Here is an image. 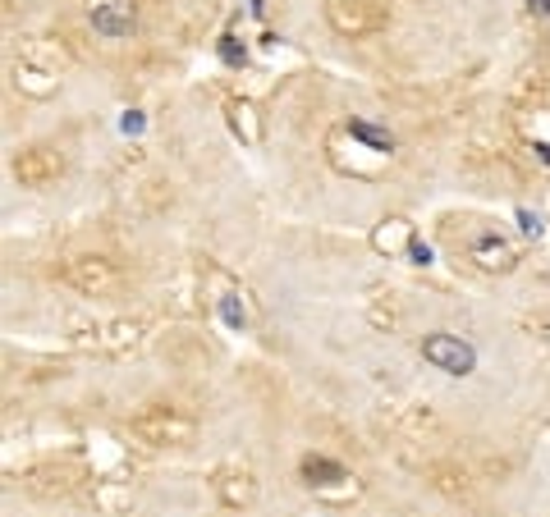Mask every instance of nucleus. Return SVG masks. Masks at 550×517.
<instances>
[{
    "mask_svg": "<svg viewBox=\"0 0 550 517\" xmlns=\"http://www.w3.org/2000/svg\"><path fill=\"white\" fill-rule=\"evenodd\" d=\"M129 430L138 435V440H147V445H161V449H179V445H188L193 440V417L188 412H179V408H166V403H151V408H142L133 421H129Z\"/></svg>",
    "mask_w": 550,
    "mask_h": 517,
    "instance_id": "f257e3e1",
    "label": "nucleus"
},
{
    "mask_svg": "<svg viewBox=\"0 0 550 517\" xmlns=\"http://www.w3.org/2000/svg\"><path fill=\"white\" fill-rule=\"evenodd\" d=\"M60 280L73 289V293H83V298H101V293H115L120 289V266H115L110 257H64L60 266Z\"/></svg>",
    "mask_w": 550,
    "mask_h": 517,
    "instance_id": "f03ea898",
    "label": "nucleus"
},
{
    "mask_svg": "<svg viewBox=\"0 0 550 517\" xmlns=\"http://www.w3.org/2000/svg\"><path fill=\"white\" fill-rule=\"evenodd\" d=\"M326 23L339 37H372L385 28V10L376 0H326Z\"/></svg>",
    "mask_w": 550,
    "mask_h": 517,
    "instance_id": "7ed1b4c3",
    "label": "nucleus"
},
{
    "mask_svg": "<svg viewBox=\"0 0 550 517\" xmlns=\"http://www.w3.org/2000/svg\"><path fill=\"white\" fill-rule=\"evenodd\" d=\"M10 174L23 183V188H47L64 174V156L56 147H23L14 161H10Z\"/></svg>",
    "mask_w": 550,
    "mask_h": 517,
    "instance_id": "20e7f679",
    "label": "nucleus"
},
{
    "mask_svg": "<svg viewBox=\"0 0 550 517\" xmlns=\"http://www.w3.org/2000/svg\"><path fill=\"white\" fill-rule=\"evenodd\" d=\"M422 357L436 371H450V376H468L477 367V352H473V343H463L459 335H426L422 339Z\"/></svg>",
    "mask_w": 550,
    "mask_h": 517,
    "instance_id": "39448f33",
    "label": "nucleus"
},
{
    "mask_svg": "<svg viewBox=\"0 0 550 517\" xmlns=\"http://www.w3.org/2000/svg\"><path fill=\"white\" fill-rule=\"evenodd\" d=\"M92 32H101V37H129L133 28H138V5L133 0H97L92 5Z\"/></svg>",
    "mask_w": 550,
    "mask_h": 517,
    "instance_id": "423d86ee",
    "label": "nucleus"
},
{
    "mask_svg": "<svg viewBox=\"0 0 550 517\" xmlns=\"http://www.w3.org/2000/svg\"><path fill=\"white\" fill-rule=\"evenodd\" d=\"M216 495H220L229 508H248V504L257 499L253 471H248V467H225V471H216Z\"/></svg>",
    "mask_w": 550,
    "mask_h": 517,
    "instance_id": "0eeeda50",
    "label": "nucleus"
},
{
    "mask_svg": "<svg viewBox=\"0 0 550 517\" xmlns=\"http://www.w3.org/2000/svg\"><path fill=\"white\" fill-rule=\"evenodd\" d=\"M473 261L482 270H509V266H514V248H509L504 238H477V243H473Z\"/></svg>",
    "mask_w": 550,
    "mask_h": 517,
    "instance_id": "6e6552de",
    "label": "nucleus"
},
{
    "mask_svg": "<svg viewBox=\"0 0 550 517\" xmlns=\"http://www.w3.org/2000/svg\"><path fill=\"white\" fill-rule=\"evenodd\" d=\"M298 471H303V481H307V486H335V481H348L344 467H339V462H331V458H322V453H307V458L298 462Z\"/></svg>",
    "mask_w": 550,
    "mask_h": 517,
    "instance_id": "1a4fd4ad",
    "label": "nucleus"
},
{
    "mask_svg": "<svg viewBox=\"0 0 550 517\" xmlns=\"http://www.w3.org/2000/svg\"><path fill=\"white\" fill-rule=\"evenodd\" d=\"M138 339H142V326L138 321H115V326H106V348L110 352H125V348H138Z\"/></svg>",
    "mask_w": 550,
    "mask_h": 517,
    "instance_id": "9d476101",
    "label": "nucleus"
},
{
    "mask_svg": "<svg viewBox=\"0 0 550 517\" xmlns=\"http://www.w3.org/2000/svg\"><path fill=\"white\" fill-rule=\"evenodd\" d=\"M348 133L358 138V142H367L372 151H395V138H390L385 129H372V124H363V119H353V124H348Z\"/></svg>",
    "mask_w": 550,
    "mask_h": 517,
    "instance_id": "9b49d317",
    "label": "nucleus"
},
{
    "mask_svg": "<svg viewBox=\"0 0 550 517\" xmlns=\"http://www.w3.org/2000/svg\"><path fill=\"white\" fill-rule=\"evenodd\" d=\"M431 476H436V490H445V495H463V490H468V471H454V467H431Z\"/></svg>",
    "mask_w": 550,
    "mask_h": 517,
    "instance_id": "f8f14e48",
    "label": "nucleus"
},
{
    "mask_svg": "<svg viewBox=\"0 0 550 517\" xmlns=\"http://www.w3.org/2000/svg\"><path fill=\"white\" fill-rule=\"evenodd\" d=\"M413 261H417V266H426V261H431V252H426L422 243H413Z\"/></svg>",
    "mask_w": 550,
    "mask_h": 517,
    "instance_id": "ddd939ff",
    "label": "nucleus"
},
{
    "mask_svg": "<svg viewBox=\"0 0 550 517\" xmlns=\"http://www.w3.org/2000/svg\"><path fill=\"white\" fill-rule=\"evenodd\" d=\"M532 5V14H550V0H528Z\"/></svg>",
    "mask_w": 550,
    "mask_h": 517,
    "instance_id": "4468645a",
    "label": "nucleus"
}]
</instances>
